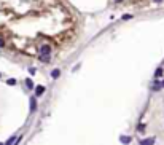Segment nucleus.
<instances>
[{
  "label": "nucleus",
  "mask_w": 164,
  "mask_h": 145,
  "mask_svg": "<svg viewBox=\"0 0 164 145\" xmlns=\"http://www.w3.org/2000/svg\"><path fill=\"white\" fill-rule=\"evenodd\" d=\"M51 54V46L50 45H43L40 48V56H50Z\"/></svg>",
  "instance_id": "f257e3e1"
},
{
  "label": "nucleus",
  "mask_w": 164,
  "mask_h": 145,
  "mask_svg": "<svg viewBox=\"0 0 164 145\" xmlns=\"http://www.w3.org/2000/svg\"><path fill=\"white\" fill-rule=\"evenodd\" d=\"M45 94V86H37V88H35V96H37V97H40V96H43Z\"/></svg>",
  "instance_id": "f03ea898"
},
{
  "label": "nucleus",
  "mask_w": 164,
  "mask_h": 145,
  "mask_svg": "<svg viewBox=\"0 0 164 145\" xmlns=\"http://www.w3.org/2000/svg\"><path fill=\"white\" fill-rule=\"evenodd\" d=\"M37 97V96H35ZM35 97H32L30 99V112H35V108H37V99Z\"/></svg>",
  "instance_id": "7ed1b4c3"
},
{
  "label": "nucleus",
  "mask_w": 164,
  "mask_h": 145,
  "mask_svg": "<svg viewBox=\"0 0 164 145\" xmlns=\"http://www.w3.org/2000/svg\"><path fill=\"white\" fill-rule=\"evenodd\" d=\"M59 75H61V70L59 69H54V70H51V78H59Z\"/></svg>",
  "instance_id": "20e7f679"
},
{
  "label": "nucleus",
  "mask_w": 164,
  "mask_h": 145,
  "mask_svg": "<svg viewBox=\"0 0 164 145\" xmlns=\"http://www.w3.org/2000/svg\"><path fill=\"white\" fill-rule=\"evenodd\" d=\"M140 143H142V145H153V143H154V139H153V137L145 139V140H140Z\"/></svg>",
  "instance_id": "39448f33"
},
{
  "label": "nucleus",
  "mask_w": 164,
  "mask_h": 145,
  "mask_svg": "<svg viewBox=\"0 0 164 145\" xmlns=\"http://www.w3.org/2000/svg\"><path fill=\"white\" fill-rule=\"evenodd\" d=\"M154 77H156V78H161V77H162V67H158V69H156V72H154Z\"/></svg>",
  "instance_id": "423d86ee"
},
{
  "label": "nucleus",
  "mask_w": 164,
  "mask_h": 145,
  "mask_svg": "<svg viewBox=\"0 0 164 145\" xmlns=\"http://www.w3.org/2000/svg\"><path fill=\"white\" fill-rule=\"evenodd\" d=\"M161 88H162V85L158 83V81H154V83H153V91H159Z\"/></svg>",
  "instance_id": "0eeeda50"
},
{
  "label": "nucleus",
  "mask_w": 164,
  "mask_h": 145,
  "mask_svg": "<svg viewBox=\"0 0 164 145\" xmlns=\"http://www.w3.org/2000/svg\"><path fill=\"white\" fill-rule=\"evenodd\" d=\"M131 140H132V139L127 137V135H121V142H123V143H129Z\"/></svg>",
  "instance_id": "6e6552de"
},
{
  "label": "nucleus",
  "mask_w": 164,
  "mask_h": 145,
  "mask_svg": "<svg viewBox=\"0 0 164 145\" xmlns=\"http://www.w3.org/2000/svg\"><path fill=\"white\" fill-rule=\"evenodd\" d=\"M26 85H27V88H29V89L34 88V83H32V80H30V78H27V80H26Z\"/></svg>",
  "instance_id": "1a4fd4ad"
},
{
  "label": "nucleus",
  "mask_w": 164,
  "mask_h": 145,
  "mask_svg": "<svg viewBox=\"0 0 164 145\" xmlns=\"http://www.w3.org/2000/svg\"><path fill=\"white\" fill-rule=\"evenodd\" d=\"M14 142H19V137H11L6 143H8V145H11V143H14Z\"/></svg>",
  "instance_id": "9d476101"
},
{
  "label": "nucleus",
  "mask_w": 164,
  "mask_h": 145,
  "mask_svg": "<svg viewBox=\"0 0 164 145\" xmlns=\"http://www.w3.org/2000/svg\"><path fill=\"white\" fill-rule=\"evenodd\" d=\"M137 131H139V132H143V131H145V124H142V123H140V124L137 126Z\"/></svg>",
  "instance_id": "9b49d317"
},
{
  "label": "nucleus",
  "mask_w": 164,
  "mask_h": 145,
  "mask_svg": "<svg viewBox=\"0 0 164 145\" xmlns=\"http://www.w3.org/2000/svg\"><path fill=\"white\" fill-rule=\"evenodd\" d=\"M6 83H8V85H10V86H13V85H16V80H14V78H10V80H8V81H6Z\"/></svg>",
  "instance_id": "f8f14e48"
},
{
  "label": "nucleus",
  "mask_w": 164,
  "mask_h": 145,
  "mask_svg": "<svg viewBox=\"0 0 164 145\" xmlns=\"http://www.w3.org/2000/svg\"><path fill=\"white\" fill-rule=\"evenodd\" d=\"M131 18H132V14H124V16H123V19L127 21V19H131Z\"/></svg>",
  "instance_id": "ddd939ff"
},
{
  "label": "nucleus",
  "mask_w": 164,
  "mask_h": 145,
  "mask_svg": "<svg viewBox=\"0 0 164 145\" xmlns=\"http://www.w3.org/2000/svg\"><path fill=\"white\" fill-rule=\"evenodd\" d=\"M42 61H50V56H40Z\"/></svg>",
  "instance_id": "4468645a"
},
{
  "label": "nucleus",
  "mask_w": 164,
  "mask_h": 145,
  "mask_svg": "<svg viewBox=\"0 0 164 145\" xmlns=\"http://www.w3.org/2000/svg\"><path fill=\"white\" fill-rule=\"evenodd\" d=\"M0 46H5V42L3 40H0Z\"/></svg>",
  "instance_id": "2eb2a0df"
},
{
  "label": "nucleus",
  "mask_w": 164,
  "mask_h": 145,
  "mask_svg": "<svg viewBox=\"0 0 164 145\" xmlns=\"http://www.w3.org/2000/svg\"><path fill=\"white\" fill-rule=\"evenodd\" d=\"M154 2H156V3H161V2H162V0H154Z\"/></svg>",
  "instance_id": "dca6fc26"
},
{
  "label": "nucleus",
  "mask_w": 164,
  "mask_h": 145,
  "mask_svg": "<svg viewBox=\"0 0 164 145\" xmlns=\"http://www.w3.org/2000/svg\"><path fill=\"white\" fill-rule=\"evenodd\" d=\"M115 2H116V3H120V2H123V0H115Z\"/></svg>",
  "instance_id": "f3484780"
},
{
  "label": "nucleus",
  "mask_w": 164,
  "mask_h": 145,
  "mask_svg": "<svg viewBox=\"0 0 164 145\" xmlns=\"http://www.w3.org/2000/svg\"><path fill=\"white\" fill-rule=\"evenodd\" d=\"M161 85H162V88H164V80H162V81H161Z\"/></svg>",
  "instance_id": "a211bd4d"
},
{
  "label": "nucleus",
  "mask_w": 164,
  "mask_h": 145,
  "mask_svg": "<svg viewBox=\"0 0 164 145\" xmlns=\"http://www.w3.org/2000/svg\"><path fill=\"white\" fill-rule=\"evenodd\" d=\"M0 77H2V75H0Z\"/></svg>",
  "instance_id": "6ab92c4d"
}]
</instances>
